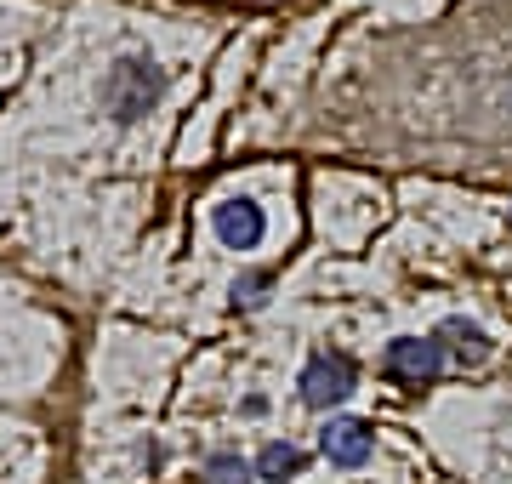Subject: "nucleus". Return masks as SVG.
<instances>
[{
  "label": "nucleus",
  "instance_id": "1",
  "mask_svg": "<svg viewBox=\"0 0 512 484\" xmlns=\"http://www.w3.org/2000/svg\"><path fill=\"white\" fill-rule=\"evenodd\" d=\"M353 382H359V371H353L348 354H313L308 371H302V405H313V410L342 405L353 393Z\"/></svg>",
  "mask_w": 512,
  "mask_h": 484
},
{
  "label": "nucleus",
  "instance_id": "3",
  "mask_svg": "<svg viewBox=\"0 0 512 484\" xmlns=\"http://www.w3.org/2000/svg\"><path fill=\"white\" fill-rule=\"evenodd\" d=\"M211 223H217V240L234 245V251H251V245H262V234H268V217H262L256 200H222Z\"/></svg>",
  "mask_w": 512,
  "mask_h": 484
},
{
  "label": "nucleus",
  "instance_id": "4",
  "mask_svg": "<svg viewBox=\"0 0 512 484\" xmlns=\"http://www.w3.org/2000/svg\"><path fill=\"white\" fill-rule=\"evenodd\" d=\"M370 428L365 422H330L325 433H319V450H325L330 467H365L370 462Z\"/></svg>",
  "mask_w": 512,
  "mask_h": 484
},
{
  "label": "nucleus",
  "instance_id": "2",
  "mask_svg": "<svg viewBox=\"0 0 512 484\" xmlns=\"http://www.w3.org/2000/svg\"><path fill=\"white\" fill-rule=\"evenodd\" d=\"M382 365L387 376H404V382H433L444 371V348L433 336H399V342H387Z\"/></svg>",
  "mask_w": 512,
  "mask_h": 484
},
{
  "label": "nucleus",
  "instance_id": "6",
  "mask_svg": "<svg viewBox=\"0 0 512 484\" xmlns=\"http://www.w3.org/2000/svg\"><path fill=\"white\" fill-rule=\"evenodd\" d=\"M205 479H211V484H251V467L239 462V456H211Z\"/></svg>",
  "mask_w": 512,
  "mask_h": 484
},
{
  "label": "nucleus",
  "instance_id": "5",
  "mask_svg": "<svg viewBox=\"0 0 512 484\" xmlns=\"http://www.w3.org/2000/svg\"><path fill=\"white\" fill-rule=\"evenodd\" d=\"M256 473H262V479H291V473H302V450H296L291 439H274V445L256 456Z\"/></svg>",
  "mask_w": 512,
  "mask_h": 484
}]
</instances>
